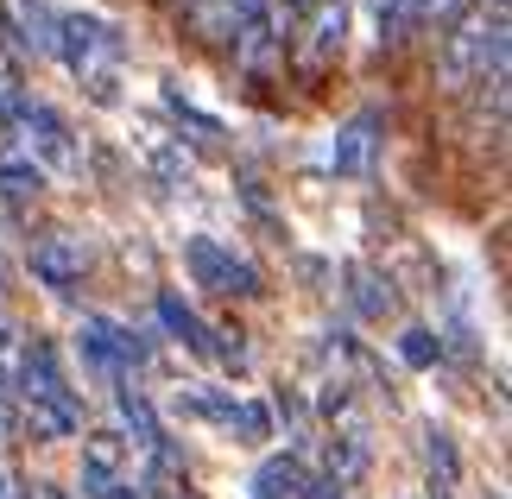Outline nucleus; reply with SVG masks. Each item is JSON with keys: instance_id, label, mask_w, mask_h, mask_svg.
Listing matches in <instances>:
<instances>
[{"instance_id": "f257e3e1", "label": "nucleus", "mask_w": 512, "mask_h": 499, "mask_svg": "<svg viewBox=\"0 0 512 499\" xmlns=\"http://www.w3.org/2000/svg\"><path fill=\"white\" fill-rule=\"evenodd\" d=\"M57 57L89 83L95 102H114V70H121V32L114 26L89 13H64L57 19Z\"/></svg>"}, {"instance_id": "f03ea898", "label": "nucleus", "mask_w": 512, "mask_h": 499, "mask_svg": "<svg viewBox=\"0 0 512 499\" xmlns=\"http://www.w3.org/2000/svg\"><path fill=\"white\" fill-rule=\"evenodd\" d=\"M285 45H291V13L285 7H272V13L260 7L241 32H234V64L266 83V76L285 70Z\"/></svg>"}, {"instance_id": "7ed1b4c3", "label": "nucleus", "mask_w": 512, "mask_h": 499, "mask_svg": "<svg viewBox=\"0 0 512 499\" xmlns=\"http://www.w3.org/2000/svg\"><path fill=\"white\" fill-rule=\"evenodd\" d=\"M184 259H190L196 285L215 291V297H253V291H260V272H253L247 259H234L222 241H209V234H196V241L184 247Z\"/></svg>"}, {"instance_id": "20e7f679", "label": "nucleus", "mask_w": 512, "mask_h": 499, "mask_svg": "<svg viewBox=\"0 0 512 499\" xmlns=\"http://www.w3.org/2000/svg\"><path fill=\"white\" fill-rule=\"evenodd\" d=\"M83 272H89V241H83V234L51 228V234H38V241H32V278H38V285L70 291Z\"/></svg>"}, {"instance_id": "39448f33", "label": "nucleus", "mask_w": 512, "mask_h": 499, "mask_svg": "<svg viewBox=\"0 0 512 499\" xmlns=\"http://www.w3.org/2000/svg\"><path fill=\"white\" fill-rule=\"evenodd\" d=\"M342 38H348V7L342 0H317V7H310V26H304V70H323L329 57L342 51Z\"/></svg>"}, {"instance_id": "423d86ee", "label": "nucleus", "mask_w": 512, "mask_h": 499, "mask_svg": "<svg viewBox=\"0 0 512 499\" xmlns=\"http://www.w3.org/2000/svg\"><path fill=\"white\" fill-rule=\"evenodd\" d=\"M13 114H19V127H26V139H32V146L51 158V165H64V171L76 165L70 127H64V114H57V108H45V102H19Z\"/></svg>"}, {"instance_id": "0eeeda50", "label": "nucleus", "mask_w": 512, "mask_h": 499, "mask_svg": "<svg viewBox=\"0 0 512 499\" xmlns=\"http://www.w3.org/2000/svg\"><path fill=\"white\" fill-rule=\"evenodd\" d=\"M373 146H380V114H354L336 133V177H367L373 171Z\"/></svg>"}, {"instance_id": "6e6552de", "label": "nucleus", "mask_w": 512, "mask_h": 499, "mask_svg": "<svg viewBox=\"0 0 512 499\" xmlns=\"http://www.w3.org/2000/svg\"><path fill=\"white\" fill-rule=\"evenodd\" d=\"M7 26L32 57H57V13L45 0H7Z\"/></svg>"}, {"instance_id": "1a4fd4ad", "label": "nucleus", "mask_w": 512, "mask_h": 499, "mask_svg": "<svg viewBox=\"0 0 512 499\" xmlns=\"http://www.w3.org/2000/svg\"><path fill=\"white\" fill-rule=\"evenodd\" d=\"M19 392L26 398H76L64 386V373H57V348L51 342H26V354H19Z\"/></svg>"}, {"instance_id": "9d476101", "label": "nucleus", "mask_w": 512, "mask_h": 499, "mask_svg": "<svg viewBox=\"0 0 512 499\" xmlns=\"http://www.w3.org/2000/svg\"><path fill=\"white\" fill-rule=\"evenodd\" d=\"M76 424H83L76 398H26V430L38 443H64V436H76Z\"/></svg>"}, {"instance_id": "9b49d317", "label": "nucleus", "mask_w": 512, "mask_h": 499, "mask_svg": "<svg viewBox=\"0 0 512 499\" xmlns=\"http://www.w3.org/2000/svg\"><path fill=\"white\" fill-rule=\"evenodd\" d=\"M159 323L177 335V342H184L190 354H209V342H215V335L203 329V316H196L190 304H184V297H177V291H159Z\"/></svg>"}, {"instance_id": "f8f14e48", "label": "nucleus", "mask_w": 512, "mask_h": 499, "mask_svg": "<svg viewBox=\"0 0 512 499\" xmlns=\"http://www.w3.org/2000/svg\"><path fill=\"white\" fill-rule=\"evenodd\" d=\"M121 468H127V436L121 430H89L83 436V474L121 481Z\"/></svg>"}, {"instance_id": "ddd939ff", "label": "nucleus", "mask_w": 512, "mask_h": 499, "mask_svg": "<svg viewBox=\"0 0 512 499\" xmlns=\"http://www.w3.org/2000/svg\"><path fill=\"white\" fill-rule=\"evenodd\" d=\"M253 499H304L298 455H272V462H260V474H253Z\"/></svg>"}, {"instance_id": "4468645a", "label": "nucleus", "mask_w": 512, "mask_h": 499, "mask_svg": "<svg viewBox=\"0 0 512 499\" xmlns=\"http://www.w3.org/2000/svg\"><path fill=\"white\" fill-rule=\"evenodd\" d=\"M114 398H121V424L133 430V443L159 449V443H165V430H159V411L146 405V392L133 386V379H121V392H114Z\"/></svg>"}, {"instance_id": "2eb2a0df", "label": "nucleus", "mask_w": 512, "mask_h": 499, "mask_svg": "<svg viewBox=\"0 0 512 499\" xmlns=\"http://www.w3.org/2000/svg\"><path fill=\"white\" fill-rule=\"evenodd\" d=\"M329 468H336V481H361V468H367V436L354 430V424L336 436V449H329Z\"/></svg>"}, {"instance_id": "dca6fc26", "label": "nucleus", "mask_w": 512, "mask_h": 499, "mask_svg": "<svg viewBox=\"0 0 512 499\" xmlns=\"http://www.w3.org/2000/svg\"><path fill=\"white\" fill-rule=\"evenodd\" d=\"M38 190H45V171H38V165H26V158L0 165V196H7V203H32Z\"/></svg>"}, {"instance_id": "f3484780", "label": "nucleus", "mask_w": 512, "mask_h": 499, "mask_svg": "<svg viewBox=\"0 0 512 499\" xmlns=\"http://www.w3.org/2000/svg\"><path fill=\"white\" fill-rule=\"evenodd\" d=\"M348 291H354V310H361V316H386V304H392V291L367 266H348Z\"/></svg>"}, {"instance_id": "a211bd4d", "label": "nucleus", "mask_w": 512, "mask_h": 499, "mask_svg": "<svg viewBox=\"0 0 512 499\" xmlns=\"http://www.w3.org/2000/svg\"><path fill=\"white\" fill-rule=\"evenodd\" d=\"M399 354H405V367H437L443 342H437L430 329H405V335H399Z\"/></svg>"}, {"instance_id": "6ab92c4d", "label": "nucleus", "mask_w": 512, "mask_h": 499, "mask_svg": "<svg viewBox=\"0 0 512 499\" xmlns=\"http://www.w3.org/2000/svg\"><path fill=\"white\" fill-rule=\"evenodd\" d=\"M228 430H241V443H266V436H272V411L266 405H234Z\"/></svg>"}, {"instance_id": "aec40b11", "label": "nucleus", "mask_w": 512, "mask_h": 499, "mask_svg": "<svg viewBox=\"0 0 512 499\" xmlns=\"http://www.w3.org/2000/svg\"><path fill=\"white\" fill-rule=\"evenodd\" d=\"M165 108H171V114H177V121H184V127H190L196 139H222V127H215L209 114H196V108H190V102H184V95H177V89H165Z\"/></svg>"}, {"instance_id": "412c9836", "label": "nucleus", "mask_w": 512, "mask_h": 499, "mask_svg": "<svg viewBox=\"0 0 512 499\" xmlns=\"http://www.w3.org/2000/svg\"><path fill=\"white\" fill-rule=\"evenodd\" d=\"M184 411L215 417V424H234V398H228V392H190V398H184Z\"/></svg>"}, {"instance_id": "4be33fe9", "label": "nucleus", "mask_w": 512, "mask_h": 499, "mask_svg": "<svg viewBox=\"0 0 512 499\" xmlns=\"http://www.w3.org/2000/svg\"><path fill=\"white\" fill-rule=\"evenodd\" d=\"M430 462L443 468V487L456 481V449H449V436H443V430H430Z\"/></svg>"}, {"instance_id": "5701e85b", "label": "nucleus", "mask_w": 512, "mask_h": 499, "mask_svg": "<svg viewBox=\"0 0 512 499\" xmlns=\"http://www.w3.org/2000/svg\"><path fill=\"white\" fill-rule=\"evenodd\" d=\"M13 424H19V417H13V405H7V386H0V443H13Z\"/></svg>"}, {"instance_id": "b1692460", "label": "nucleus", "mask_w": 512, "mask_h": 499, "mask_svg": "<svg viewBox=\"0 0 512 499\" xmlns=\"http://www.w3.org/2000/svg\"><path fill=\"white\" fill-rule=\"evenodd\" d=\"M0 499H19V487H13V474L0 468Z\"/></svg>"}, {"instance_id": "393cba45", "label": "nucleus", "mask_w": 512, "mask_h": 499, "mask_svg": "<svg viewBox=\"0 0 512 499\" xmlns=\"http://www.w3.org/2000/svg\"><path fill=\"white\" fill-rule=\"evenodd\" d=\"M38 499H70V493L64 487H38Z\"/></svg>"}, {"instance_id": "a878e982", "label": "nucleus", "mask_w": 512, "mask_h": 499, "mask_svg": "<svg viewBox=\"0 0 512 499\" xmlns=\"http://www.w3.org/2000/svg\"><path fill=\"white\" fill-rule=\"evenodd\" d=\"M298 7H317V0H285V13H298Z\"/></svg>"}]
</instances>
